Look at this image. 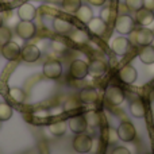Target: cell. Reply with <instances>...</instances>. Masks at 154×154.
<instances>
[{
	"label": "cell",
	"mask_w": 154,
	"mask_h": 154,
	"mask_svg": "<svg viewBox=\"0 0 154 154\" xmlns=\"http://www.w3.org/2000/svg\"><path fill=\"white\" fill-rule=\"evenodd\" d=\"M72 146L76 153H80V154L89 153L93 147V139H92V137H89L85 133L76 134L75 139L72 142Z\"/></svg>",
	"instance_id": "obj_1"
},
{
	"label": "cell",
	"mask_w": 154,
	"mask_h": 154,
	"mask_svg": "<svg viewBox=\"0 0 154 154\" xmlns=\"http://www.w3.org/2000/svg\"><path fill=\"white\" fill-rule=\"evenodd\" d=\"M35 115H37V116H49V111H45V109H43V111H37Z\"/></svg>",
	"instance_id": "obj_38"
},
{
	"label": "cell",
	"mask_w": 154,
	"mask_h": 154,
	"mask_svg": "<svg viewBox=\"0 0 154 154\" xmlns=\"http://www.w3.org/2000/svg\"><path fill=\"white\" fill-rule=\"evenodd\" d=\"M125 4L128 10L138 11L139 8L143 7V0H125Z\"/></svg>",
	"instance_id": "obj_32"
},
{
	"label": "cell",
	"mask_w": 154,
	"mask_h": 154,
	"mask_svg": "<svg viewBox=\"0 0 154 154\" xmlns=\"http://www.w3.org/2000/svg\"><path fill=\"white\" fill-rule=\"evenodd\" d=\"M154 20V11L147 10V8L142 7L138 11H135V22L141 26H149Z\"/></svg>",
	"instance_id": "obj_14"
},
{
	"label": "cell",
	"mask_w": 154,
	"mask_h": 154,
	"mask_svg": "<svg viewBox=\"0 0 154 154\" xmlns=\"http://www.w3.org/2000/svg\"><path fill=\"white\" fill-rule=\"evenodd\" d=\"M3 23H4V20H3V15L0 14V26H3Z\"/></svg>",
	"instance_id": "obj_39"
},
{
	"label": "cell",
	"mask_w": 154,
	"mask_h": 154,
	"mask_svg": "<svg viewBox=\"0 0 154 154\" xmlns=\"http://www.w3.org/2000/svg\"><path fill=\"white\" fill-rule=\"evenodd\" d=\"M70 131L75 134H80V133H85L88 130V123L85 119L84 115H75V116L69 118V122H68Z\"/></svg>",
	"instance_id": "obj_9"
},
{
	"label": "cell",
	"mask_w": 154,
	"mask_h": 154,
	"mask_svg": "<svg viewBox=\"0 0 154 154\" xmlns=\"http://www.w3.org/2000/svg\"><path fill=\"white\" fill-rule=\"evenodd\" d=\"M152 45H153V48H154V38H153V42H152Z\"/></svg>",
	"instance_id": "obj_40"
},
{
	"label": "cell",
	"mask_w": 154,
	"mask_h": 154,
	"mask_svg": "<svg viewBox=\"0 0 154 154\" xmlns=\"http://www.w3.org/2000/svg\"><path fill=\"white\" fill-rule=\"evenodd\" d=\"M43 76L49 80H57L62 75V64L57 60H49L43 64Z\"/></svg>",
	"instance_id": "obj_4"
},
{
	"label": "cell",
	"mask_w": 154,
	"mask_h": 154,
	"mask_svg": "<svg viewBox=\"0 0 154 154\" xmlns=\"http://www.w3.org/2000/svg\"><path fill=\"white\" fill-rule=\"evenodd\" d=\"M70 38L75 41L76 43H85L88 41V35L85 34L82 30H75V31H70Z\"/></svg>",
	"instance_id": "obj_31"
},
{
	"label": "cell",
	"mask_w": 154,
	"mask_h": 154,
	"mask_svg": "<svg viewBox=\"0 0 154 154\" xmlns=\"http://www.w3.org/2000/svg\"><path fill=\"white\" fill-rule=\"evenodd\" d=\"M84 116H85V119H87L88 127H97V126H100L101 119H100V115H99L97 112L89 111V112H87Z\"/></svg>",
	"instance_id": "obj_28"
},
{
	"label": "cell",
	"mask_w": 154,
	"mask_h": 154,
	"mask_svg": "<svg viewBox=\"0 0 154 154\" xmlns=\"http://www.w3.org/2000/svg\"><path fill=\"white\" fill-rule=\"evenodd\" d=\"M101 138L107 142L108 145L115 143L116 141H119V137H118V131L114 130L112 127H107L101 131Z\"/></svg>",
	"instance_id": "obj_24"
},
{
	"label": "cell",
	"mask_w": 154,
	"mask_h": 154,
	"mask_svg": "<svg viewBox=\"0 0 154 154\" xmlns=\"http://www.w3.org/2000/svg\"><path fill=\"white\" fill-rule=\"evenodd\" d=\"M80 103H81V100H77L75 97H70L64 103V108L62 109H64L65 112H75L77 109L81 108V104Z\"/></svg>",
	"instance_id": "obj_29"
},
{
	"label": "cell",
	"mask_w": 154,
	"mask_h": 154,
	"mask_svg": "<svg viewBox=\"0 0 154 154\" xmlns=\"http://www.w3.org/2000/svg\"><path fill=\"white\" fill-rule=\"evenodd\" d=\"M80 100L81 103H85V104H93L97 101L99 99V93L95 88H91V87H87L84 89L80 91Z\"/></svg>",
	"instance_id": "obj_19"
},
{
	"label": "cell",
	"mask_w": 154,
	"mask_h": 154,
	"mask_svg": "<svg viewBox=\"0 0 154 154\" xmlns=\"http://www.w3.org/2000/svg\"><path fill=\"white\" fill-rule=\"evenodd\" d=\"M10 96L15 103H19V104L24 103V100H26V92L22 88H18V87L10 88Z\"/></svg>",
	"instance_id": "obj_25"
},
{
	"label": "cell",
	"mask_w": 154,
	"mask_h": 154,
	"mask_svg": "<svg viewBox=\"0 0 154 154\" xmlns=\"http://www.w3.org/2000/svg\"><path fill=\"white\" fill-rule=\"evenodd\" d=\"M51 48H53V50L57 51V53H64V51H66L68 46H66V43H64L62 41L53 39L51 41Z\"/></svg>",
	"instance_id": "obj_34"
},
{
	"label": "cell",
	"mask_w": 154,
	"mask_h": 154,
	"mask_svg": "<svg viewBox=\"0 0 154 154\" xmlns=\"http://www.w3.org/2000/svg\"><path fill=\"white\" fill-rule=\"evenodd\" d=\"M87 24H88L89 31L93 32V34H96V35H103L104 32L107 31V23L100 18V16H99V18H95V16H93Z\"/></svg>",
	"instance_id": "obj_17"
},
{
	"label": "cell",
	"mask_w": 154,
	"mask_h": 154,
	"mask_svg": "<svg viewBox=\"0 0 154 154\" xmlns=\"http://www.w3.org/2000/svg\"><path fill=\"white\" fill-rule=\"evenodd\" d=\"M37 16V8L30 3H24L18 8L19 20H34Z\"/></svg>",
	"instance_id": "obj_13"
},
{
	"label": "cell",
	"mask_w": 154,
	"mask_h": 154,
	"mask_svg": "<svg viewBox=\"0 0 154 154\" xmlns=\"http://www.w3.org/2000/svg\"><path fill=\"white\" fill-rule=\"evenodd\" d=\"M111 49L116 56H125L128 51V49H130V41H128L125 35L116 37L115 39H112Z\"/></svg>",
	"instance_id": "obj_11"
},
{
	"label": "cell",
	"mask_w": 154,
	"mask_h": 154,
	"mask_svg": "<svg viewBox=\"0 0 154 154\" xmlns=\"http://www.w3.org/2000/svg\"><path fill=\"white\" fill-rule=\"evenodd\" d=\"M53 29L57 34L61 35H66L70 34V31H73V24L69 20L62 18H54L53 20Z\"/></svg>",
	"instance_id": "obj_16"
},
{
	"label": "cell",
	"mask_w": 154,
	"mask_h": 154,
	"mask_svg": "<svg viewBox=\"0 0 154 154\" xmlns=\"http://www.w3.org/2000/svg\"><path fill=\"white\" fill-rule=\"evenodd\" d=\"M143 7L154 11V0H143Z\"/></svg>",
	"instance_id": "obj_37"
},
{
	"label": "cell",
	"mask_w": 154,
	"mask_h": 154,
	"mask_svg": "<svg viewBox=\"0 0 154 154\" xmlns=\"http://www.w3.org/2000/svg\"><path fill=\"white\" fill-rule=\"evenodd\" d=\"M104 97H106L107 104L112 106V107L120 106V104H123V101L126 100V95H125V92H123V89L120 87H116V85L109 87L108 89L106 91Z\"/></svg>",
	"instance_id": "obj_2"
},
{
	"label": "cell",
	"mask_w": 154,
	"mask_h": 154,
	"mask_svg": "<svg viewBox=\"0 0 154 154\" xmlns=\"http://www.w3.org/2000/svg\"><path fill=\"white\" fill-rule=\"evenodd\" d=\"M0 128H2V120H0Z\"/></svg>",
	"instance_id": "obj_41"
},
{
	"label": "cell",
	"mask_w": 154,
	"mask_h": 154,
	"mask_svg": "<svg viewBox=\"0 0 154 154\" xmlns=\"http://www.w3.org/2000/svg\"><path fill=\"white\" fill-rule=\"evenodd\" d=\"M118 76H119V79L122 80L123 82L131 85L137 81V79H138V72H137V69L133 66V65L127 64L123 68H120L119 72H118Z\"/></svg>",
	"instance_id": "obj_10"
},
{
	"label": "cell",
	"mask_w": 154,
	"mask_h": 154,
	"mask_svg": "<svg viewBox=\"0 0 154 154\" xmlns=\"http://www.w3.org/2000/svg\"><path fill=\"white\" fill-rule=\"evenodd\" d=\"M20 57L24 62H35L39 60L41 57V50L38 46L35 45H26L23 49L20 50Z\"/></svg>",
	"instance_id": "obj_12"
},
{
	"label": "cell",
	"mask_w": 154,
	"mask_h": 154,
	"mask_svg": "<svg viewBox=\"0 0 154 154\" xmlns=\"http://www.w3.org/2000/svg\"><path fill=\"white\" fill-rule=\"evenodd\" d=\"M69 75L75 80H82L89 75V64L82 60H75L72 61L69 68Z\"/></svg>",
	"instance_id": "obj_6"
},
{
	"label": "cell",
	"mask_w": 154,
	"mask_h": 154,
	"mask_svg": "<svg viewBox=\"0 0 154 154\" xmlns=\"http://www.w3.org/2000/svg\"><path fill=\"white\" fill-rule=\"evenodd\" d=\"M130 112L134 118H143L146 114V108H145V104L141 99H135L130 103Z\"/></svg>",
	"instance_id": "obj_21"
},
{
	"label": "cell",
	"mask_w": 154,
	"mask_h": 154,
	"mask_svg": "<svg viewBox=\"0 0 154 154\" xmlns=\"http://www.w3.org/2000/svg\"><path fill=\"white\" fill-rule=\"evenodd\" d=\"M107 72V64L103 60H95L89 64V75L95 77H100Z\"/></svg>",
	"instance_id": "obj_20"
},
{
	"label": "cell",
	"mask_w": 154,
	"mask_h": 154,
	"mask_svg": "<svg viewBox=\"0 0 154 154\" xmlns=\"http://www.w3.org/2000/svg\"><path fill=\"white\" fill-rule=\"evenodd\" d=\"M87 2L89 3L91 5H93V7H103L107 3V0H87Z\"/></svg>",
	"instance_id": "obj_36"
},
{
	"label": "cell",
	"mask_w": 154,
	"mask_h": 154,
	"mask_svg": "<svg viewBox=\"0 0 154 154\" xmlns=\"http://www.w3.org/2000/svg\"><path fill=\"white\" fill-rule=\"evenodd\" d=\"M76 16L81 23L87 24L91 19L93 18V11L89 5H85V4H81V7L76 11Z\"/></svg>",
	"instance_id": "obj_22"
},
{
	"label": "cell",
	"mask_w": 154,
	"mask_h": 154,
	"mask_svg": "<svg viewBox=\"0 0 154 154\" xmlns=\"http://www.w3.org/2000/svg\"><path fill=\"white\" fill-rule=\"evenodd\" d=\"M11 38H12V32H11L10 27L0 26V46H3L7 42H10Z\"/></svg>",
	"instance_id": "obj_30"
},
{
	"label": "cell",
	"mask_w": 154,
	"mask_h": 154,
	"mask_svg": "<svg viewBox=\"0 0 154 154\" xmlns=\"http://www.w3.org/2000/svg\"><path fill=\"white\" fill-rule=\"evenodd\" d=\"M115 29L120 35H128L134 30V19L127 14H120L115 20Z\"/></svg>",
	"instance_id": "obj_3"
},
{
	"label": "cell",
	"mask_w": 154,
	"mask_h": 154,
	"mask_svg": "<svg viewBox=\"0 0 154 154\" xmlns=\"http://www.w3.org/2000/svg\"><path fill=\"white\" fill-rule=\"evenodd\" d=\"M112 14H114V10L112 7H103L100 12V18L103 19L106 23H109L112 20Z\"/></svg>",
	"instance_id": "obj_33"
},
{
	"label": "cell",
	"mask_w": 154,
	"mask_h": 154,
	"mask_svg": "<svg viewBox=\"0 0 154 154\" xmlns=\"http://www.w3.org/2000/svg\"><path fill=\"white\" fill-rule=\"evenodd\" d=\"M118 131V137L120 141L123 142H133L137 138V128L134 127V125L131 122H122L116 128Z\"/></svg>",
	"instance_id": "obj_5"
},
{
	"label": "cell",
	"mask_w": 154,
	"mask_h": 154,
	"mask_svg": "<svg viewBox=\"0 0 154 154\" xmlns=\"http://www.w3.org/2000/svg\"><path fill=\"white\" fill-rule=\"evenodd\" d=\"M14 114V108L7 103H0V120L5 122V120H10L12 118Z\"/></svg>",
	"instance_id": "obj_27"
},
{
	"label": "cell",
	"mask_w": 154,
	"mask_h": 154,
	"mask_svg": "<svg viewBox=\"0 0 154 154\" xmlns=\"http://www.w3.org/2000/svg\"><path fill=\"white\" fill-rule=\"evenodd\" d=\"M66 128H68L66 123L62 122V120H57V122H53L49 125V131L54 137H62L66 133Z\"/></svg>",
	"instance_id": "obj_23"
},
{
	"label": "cell",
	"mask_w": 154,
	"mask_h": 154,
	"mask_svg": "<svg viewBox=\"0 0 154 154\" xmlns=\"http://www.w3.org/2000/svg\"><path fill=\"white\" fill-rule=\"evenodd\" d=\"M134 35H135V41L139 46L152 45L154 38V32L150 29H146V26H143V29H139L138 31H135Z\"/></svg>",
	"instance_id": "obj_15"
},
{
	"label": "cell",
	"mask_w": 154,
	"mask_h": 154,
	"mask_svg": "<svg viewBox=\"0 0 154 154\" xmlns=\"http://www.w3.org/2000/svg\"><path fill=\"white\" fill-rule=\"evenodd\" d=\"M16 34L22 39H31L37 32V26L32 23V20H19L15 26Z\"/></svg>",
	"instance_id": "obj_7"
},
{
	"label": "cell",
	"mask_w": 154,
	"mask_h": 154,
	"mask_svg": "<svg viewBox=\"0 0 154 154\" xmlns=\"http://www.w3.org/2000/svg\"><path fill=\"white\" fill-rule=\"evenodd\" d=\"M112 153L114 154H130V150H128L127 147L118 146V147H115V149L112 150Z\"/></svg>",
	"instance_id": "obj_35"
},
{
	"label": "cell",
	"mask_w": 154,
	"mask_h": 154,
	"mask_svg": "<svg viewBox=\"0 0 154 154\" xmlns=\"http://www.w3.org/2000/svg\"><path fill=\"white\" fill-rule=\"evenodd\" d=\"M20 50L22 49L18 43L14 42V41H10V42H7L5 45L2 46V56L7 61H14V60H16L20 56Z\"/></svg>",
	"instance_id": "obj_8"
},
{
	"label": "cell",
	"mask_w": 154,
	"mask_h": 154,
	"mask_svg": "<svg viewBox=\"0 0 154 154\" xmlns=\"http://www.w3.org/2000/svg\"><path fill=\"white\" fill-rule=\"evenodd\" d=\"M138 58L141 60V62H143L145 65L154 64V48H153V45L141 46V49H139V51H138Z\"/></svg>",
	"instance_id": "obj_18"
},
{
	"label": "cell",
	"mask_w": 154,
	"mask_h": 154,
	"mask_svg": "<svg viewBox=\"0 0 154 154\" xmlns=\"http://www.w3.org/2000/svg\"><path fill=\"white\" fill-rule=\"evenodd\" d=\"M82 2L81 0H62L61 2V5L66 12H70V14H76V11L81 7Z\"/></svg>",
	"instance_id": "obj_26"
}]
</instances>
